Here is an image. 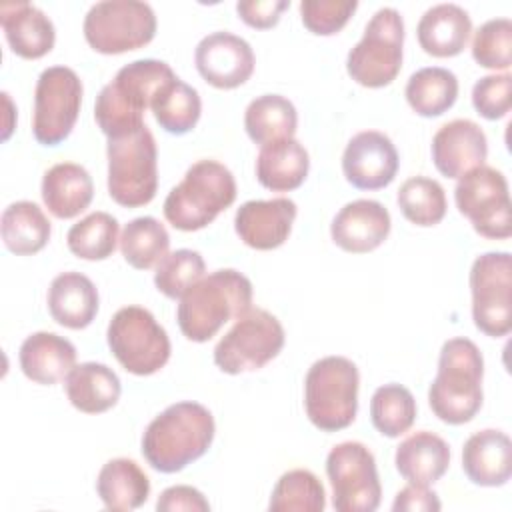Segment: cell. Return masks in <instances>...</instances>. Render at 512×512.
I'll list each match as a JSON object with an SVG mask.
<instances>
[{"instance_id":"f35d334b","label":"cell","mask_w":512,"mask_h":512,"mask_svg":"<svg viewBox=\"0 0 512 512\" xmlns=\"http://www.w3.org/2000/svg\"><path fill=\"white\" fill-rule=\"evenodd\" d=\"M396 200L404 218L416 226H434L446 214L444 188L440 182L426 176L404 180Z\"/></svg>"},{"instance_id":"6da1fadb","label":"cell","mask_w":512,"mask_h":512,"mask_svg":"<svg viewBox=\"0 0 512 512\" xmlns=\"http://www.w3.org/2000/svg\"><path fill=\"white\" fill-rule=\"evenodd\" d=\"M214 432V416L206 406L176 402L146 426L142 456L154 470L174 474L208 452Z\"/></svg>"},{"instance_id":"8992f818","label":"cell","mask_w":512,"mask_h":512,"mask_svg":"<svg viewBox=\"0 0 512 512\" xmlns=\"http://www.w3.org/2000/svg\"><path fill=\"white\" fill-rule=\"evenodd\" d=\"M360 374L344 356L316 360L304 380V408L308 420L322 432H338L350 426L358 412Z\"/></svg>"},{"instance_id":"e0dca14e","label":"cell","mask_w":512,"mask_h":512,"mask_svg":"<svg viewBox=\"0 0 512 512\" xmlns=\"http://www.w3.org/2000/svg\"><path fill=\"white\" fill-rule=\"evenodd\" d=\"M194 62L200 76L222 90L244 84L254 72V52L250 44L232 32H212L204 36L196 46Z\"/></svg>"},{"instance_id":"603a6c76","label":"cell","mask_w":512,"mask_h":512,"mask_svg":"<svg viewBox=\"0 0 512 512\" xmlns=\"http://www.w3.org/2000/svg\"><path fill=\"white\" fill-rule=\"evenodd\" d=\"M472 22L468 12L458 4H436L428 8L418 26L416 36L420 48L436 58H450L460 54L470 38Z\"/></svg>"},{"instance_id":"ac0fdd59","label":"cell","mask_w":512,"mask_h":512,"mask_svg":"<svg viewBox=\"0 0 512 512\" xmlns=\"http://www.w3.org/2000/svg\"><path fill=\"white\" fill-rule=\"evenodd\" d=\"M486 156V134L468 118L446 122L432 138V162L446 178H460L466 172L484 166Z\"/></svg>"},{"instance_id":"8fae6325","label":"cell","mask_w":512,"mask_h":512,"mask_svg":"<svg viewBox=\"0 0 512 512\" xmlns=\"http://www.w3.org/2000/svg\"><path fill=\"white\" fill-rule=\"evenodd\" d=\"M284 328L280 320L264 308H250L220 338L214 348V364L226 374L260 370L280 354Z\"/></svg>"},{"instance_id":"cb8c5ba5","label":"cell","mask_w":512,"mask_h":512,"mask_svg":"<svg viewBox=\"0 0 512 512\" xmlns=\"http://www.w3.org/2000/svg\"><path fill=\"white\" fill-rule=\"evenodd\" d=\"M394 464L408 484L430 486L448 470L450 446L438 434L420 430L400 442Z\"/></svg>"},{"instance_id":"74e56055","label":"cell","mask_w":512,"mask_h":512,"mask_svg":"<svg viewBox=\"0 0 512 512\" xmlns=\"http://www.w3.org/2000/svg\"><path fill=\"white\" fill-rule=\"evenodd\" d=\"M66 244L82 260H106L118 244V220L108 212H92L68 230Z\"/></svg>"},{"instance_id":"8d00e7d4","label":"cell","mask_w":512,"mask_h":512,"mask_svg":"<svg viewBox=\"0 0 512 512\" xmlns=\"http://www.w3.org/2000/svg\"><path fill=\"white\" fill-rule=\"evenodd\" d=\"M268 508L274 512H322L326 508V492L314 472L304 468L288 470L272 488Z\"/></svg>"},{"instance_id":"2e32d148","label":"cell","mask_w":512,"mask_h":512,"mask_svg":"<svg viewBox=\"0 0 512 512\" xmlns=\"http://www.w3.org/2000/svg\"><path fill=\"white\" fill-rule=\"evenodd\" d=\"M398 150L378 130H364L350 138L342 154V172L358 190H380L398 172Z\"/></svg>"},{"instance_id":"bcb514c9","label":"cell","mask_w":512,"mask_h":512,"mask_svg":"<svg viewBox=\"0 0 512 512\" xmlns=\"http://www.w3.org/2000/svg\"><path fill=\"white\" fill-rule=\"evenodd\" d=\"M442 504L438 500V494L428 490V486H416V484H408L406 488H402L392 504L394 512H432V510H440Z\"/></svg>"},{"instance_id":"7402d4cb","label":"cell","mask_w":512,"mask_h":512,"mask_svg":"<svg viewBox=\"0 0 512 512\" xmlns=\"http://www.w3.org/2000/svg\"><path fill=\"white\" fill-rule=\"evenodd\" d=\"M462 468L478 486H502L512 474V442L494 428L472 434L462 448Z\"/></svg>"},{"instance_id":"e575fe53","label":"cell","mask_w":512,"mask_h":512,"mask_svg":"<svg viewBox=\"0 0 512 512\" xmlns=\"http://www.w3.org/2000/svg\"><path fill=\"white\" fill-rule=\"evenodd\" d=\"M170 246V236L156 218L140 216L130 220L120 236L124 260L136 270H148L158 264Z\"/></svg>"},{"instance_id":"d6a6232c","label":"cell","mask_w":512,"mask_h":512,"mask_svg":"<svg viewBox=\"0 0 512 512\" xmlns=\"http://www.w3.org/2000/svg\"><path fill=\"white\" fill-rule=\"evenodd\" d=\"M404 94L416 114L434 118L454 106L458 98V78L448 68H420L408 78Z\"/></svg>"},{"instance_id":"d6986e66","label":"cell","mask_w":512,"mask_h":512,"mask_svg":"<svg viewBox=\"0 0 512 512\" xmlns=\"http://www.w3.org/2000/svg\"><path fill=\"white\" fill-rule=\"evenodd\" d=\"M296 212L290 198L248 200L236 210L234 228L246 246L274 250L288 240Z\"/></svg>"},{"instance_id":"ba28073f","label":"cell","mask_w":512,"mask_h":512,"mask_svg":"<svg viewBox=\"0 0 512 512\" xmlns=\"http://www.w3.org/2000/svg\"><path fill=\"white\" fill-rule=\"evenodd\" d=\"M404 20L396 8L384 6L374 12L362 40L348 52L346 70L352 80L366 88L388 86L402 68Z\"/></svg>"},{"instance_id":"7bdbcfd3","label":"cell","mask_w":512,"mask_h":512,"mask_svg":"<svg viewBox=\"0 0 512 512\" xmlns=\"http://www.w3.org/2000/svg\"><path fill=\"white\" fill-rule=\"evenodd\" d=\"M472 104L486 120L504 118L512 106V76L508 72L482 76L472 88Z\"/></svg>"},{"instance_id":"7c38bea8","label":"cell","mask_w":512,"mask_h":512,"mask_svg":"<svg viewBox=\"0 0 512 512\" xmlns=\"http://www.w3.org/2000/svg\"><path fill=\"white\" fill-rule=\"evenodd\" d=\"M326 474L332 486V506L338 512H374L380 506L382 486L374 454L362 442H340L326 456Z\"/></svg>"},{"instance_id":"d590c367","label":"cell","mask_w":512,"mask_h":512,"mask_svg":"<svg viewBox=\"0 0 512 512\" xmlns=\"http://www.w3.org/2000/svg\"><path fill=\"white\" fill-rule=\"evenodd\" d=\"M370 418L374 428L388 438L408 432L416 420V400L402 384H384L376 388L370 400Z\"/></svg>"},{"instance_id":"4fadbf2b","label":"cell","mask_w":512,"mask_h":512,"mask_svg":"<svg viewBox=\"0 0 512 512\" xmlns=\"http://www.w3.org/2000/svg\"><path fill=\"white\" fill-rule=\"evenodd\" d=\"M454 200L480 236L504 240L512 234L508 182L500 170L478 166L466 172L458 178Z\"/></svg>"},{"instance_id":"f546056e","label":"cell","mask_w":512,"mask_h":512,"mask_svg":"<svg viewBox=\"0 0 512 512\" xmlns=\"http://www.w3.org/2000/svg\"><path fill=\"white\" fill-rule=\"evenodd\" d=\"M96 492L108 510H136L150 496V480L134 460L112 458L98 472Z\"/></svg>"},{"instance_id":"30bf717a","label":"cell","mask_w":512,"mask_h":512,"mask_svg":"<svg viewBox=\"0 0 512 512\" xmlns=\"http://www.w3.org/2000/svg\"><path fill=\"white\" fill-rule=\"evenodd\" d=\"M84 38L100 54H122L146 46L156 34V14L140 0H104L84 16Z\"/></svg>"},{"instance_id":"ffe728a7","label":"cell","mask_w":512,"mask_h":512,"mask_svg":"<svg viewBox=\"0 0 512 512\" xmlns=\"http://www.w3.org/2000/svg\"><path fill=\"white\" fill-rule=\"evenodd\" d=\"M336 246L352 254L378 248L390 234V212L376 200H354L344 204L330 224Z\"/></svg>"},{"instance_id":"ab89813d","label":"cell","mask_w":512,"mask_h":512,"mask_svg":"<svg viewBox=\"0 0 512 512\" xmlns=\"http://www.w3.org/2000/svg\"><path fill=\"white\" fill-rule=\"evenodd\" d=\"M204 270H206V264L200 252L190 248H180L166 254L156 264L154 284L164 296L176 300V298H182L184 292L204 276Z\"/></svg>"},{"instance_id":"484cf974","label":"cell","mask_w":512,"mask_h":512,"mask_svg":"<svg viewBox=\"0 0 512 512\" xmlns=\"http://www.w3.org/2000/svg\"><path fill=\"white\" fill-rule=\"evenodd\" d=\"M48 310L60 326L82 330L92 324L98 312V290L88 276L62 272L50 282Z\"/></svg>"},{"instance_id":"5bb4252c","label":"cell","mask_w":512,"mask_h":512,"mask_svg":"<svg viewBox=\"0 0 512 512\" xmlns=\"http://www.w3.org/2000/svg\"><path fill=\"white\" fill-rule=\"evenodd\" d=\"M82 106V82L68 66L42 70L34 90L32 134L44 146L66 140L78 120Z\"/></svg>"},{"instance_id":"f6af8a7d","label":"cell","mask_w":512,"mask_h":512,"mask_svg":"<svg viewBox=\"0 0 512 512\" xmlns=\"http://www.w3.org/2000/svg\"><path fill=\"white\" fill-rule=\"evenodd\" d=\"M156 510L158 512H180V510L208 512L210 504L200 490L180 484V486H170L160 494L156 502Z\"/></svg>"},{"instance_id":"83f0119b","label":"cell","mask_w":512,"mask_h":512,"mask_svg":"<svg viewBox=\"0 0 512 512\" xmlns=\"http://www.w3.org/2000/svg\"><path fill=\"white\" fill-rule=\"evenodd\" d=\"M70 404L84 414H100L116 406L122 386L118 374L100 362L74 366L64 382Z\"/></svg>"},{"instance_id":"3957f363","label":"cell","mask_w":512,"mask_h":512,"mask_svg":"<svg viewBox=\"0 0 512 512\" xmlns=\"http://www.w3.org/2000/svg\"><path fill=\"white\" fill-rule=\"evenodd\" d=\"M252 304V282L234 268L202 276L180 298L176 320L192 342L210 340L226 322L240 318Z\"/></svg>"},{"instance_id":"1f68e13d","label":"cell","mask_w":512,"mask_h":512,"mask_svg":"<svg viewBox=\"0 0 512 512\" xmlns=\"http://www.w3.org/2000/svg\"><path fill=\"white\" fill-rule=\"evenodd\" d=\"M298 126L294 104L280 94H262L254 98L244 112V128L252 142L264 146L276 140L292 138Z\"/></svg>"},{"instance_id":"ee69618b","label":"cell","mask_w":512,"mask_h":512,"mask_svg":"<svg viewBox=\"0 0 512 512\" xmlns=\"http://www.w3.org/2000/svg\"><path fill=\"white\" fill-rule=\"evenodd\" d=\"M288 6V0H240L236 4V12L248 26L266 30L278 24L280 14Z\"/></svg>"},{"instance_id":"7a4b0ae2","label":"cell","mask_w":512,"mask_h":512,"mask_svg":"<svg viewBox=\"0 0 512 512\" xmlns=\"http://www.w3.org/2000/svg\"><path fill=\"white\" fill-rule=\"evenodd\" d=\"M172 78H176L174 70L154 58H142L122 66L114 80L96 96L94 118L98 128L108 138L136 132L144 126L142 116L154 94Z\"/></svg>"},{"instance_id":"277c9868","label":"cell","mask_w":512,"mask_h":512,"mask_svg":"<svg viewBox=\"0 0 512 512\" xmlns=\"http://www.w3.org/2000/svg\"><path fill=\"white\" fill-rule=\"evenodd\" d=\"M482 376L484 360L478 346L468 338L446 340L428 390L432 412L446 424L470 422L482 406Z\"/></svg>"},{"instance_id":"f1b7e54d","label":"cell","mask_w":512,"mask_h":512,"mask_svg":"<svg viewBox=\"0 0 512 512\" xmlns=\"http://www.w3.org/2000/svg\"><path fill=\"white\" fill-rule=\"evenodd\" d=\"M308 168V152L294 138L264 144L256 158V178L272 192H290L298 188L306 180Z\"/></svg>"},{"instance_id":"d4e9b609","label":"cell","mask_w":512,"mask_h":512,"mask_svg":"<svg viewBox=\"0 0 512 512\" xmlns=\"http://www.w3.org/2000/svg\"><path fill=\"white\" fill-rule=\"evenodd\" d=\"M18 360L26 378L48 386L64 380L74 368L76 348L54 332H34L22 342Z\"/></svg>"},{"instance_id":"52a82bcc","label":"cell","mask_w":512,"mask_h":512,"mask_svg":"<svg viewBox=\"0 0 512 512\" xmlns=\"http://www.w3.org/2000/svg\"><path fill=\"white\" fill-rule=\"evenodd\" d=\"M108 194L126 208H138L156 196L158 150L144 124L126 136L108 138Z\"/></svg>"},{"instance_id":"9c48e42d","label":"cell","mask_w":512,"mask_h":512,"mask_svg":"<svg viewBox=\"0 0 512 512\" xmlns=\"http://www.w3.org/2000/svg\"><path fill=\"white\" fill-rule=\"evenodd\" d=\"M106 340L122 368L136 376L158 372L170 358L166 330L142 306L120 308L108 324Z\"/></svg>"},{"instance_id":"4dcf8cb0","label":"cell","mask_w":512,"mask_h":512,"mask_svg":"<svg viewBox=\"0 0 512 512\" xmlns=\"http://www.w3.org/2000/svg\"><path fill=\"white\" fill-rule=\"evenodd\" d=\"M50 232V220L42 208L30 200L12 202L2 212L0 234L4 246L18 256L40 252L48 244Z\"/></svg>"},{"instance_id":"9a60e30c","label":"cell","mask_w":512,"mask_h":512,"mask_svg":"<svg viewBox=\"0 0 512 512\" xmlns=\"http://www.w3.org/2000/svg\"><path fill=\"white\" fill-rule=\"evenodd\" d=\"M470 292L476 328L492 338L506 336L512 328V256L480 254L470 268Z\"/></svg>"},{"instance_id":"5b68a950","label":"cell","mask_w":512,"mask_h":512,"mask_svg":"<svg viewBox=\"0 0 512 512\" xmlns=\"http://www.w3.org/2000/svg\"><path fill=\"white\" fill-rule=\"evenodd\" d=\"M236 200V180L232 172L216 160L194 162L180 184L164 200V218L182 232H194L232 206Z\"/></svg>"},{"instance_id":"60d3db41","label":"cell","mask_w":512,"mask_h":512,"mask_svg":"<svg viewBox=\"0 0 512 512\" xmlns=\"http://www.w3.org/2000/svg\"><path fill=\"white\" fill-rule=\"evenodd\" d=\"M472 58L490 70H508L512 64V22L510 18L486 20L472 40Z\"/></svg>"},{"instance_id":"b9f144b4","label":"cell","mask_w":512,"mask_h":512,"mask_svg":"<svg viewBox=\"0 0 512 512\" xmlns=\"http://www.w3.org/2000/svg\"><path fill=\"white\" fill-rule=\"evenodd\" d=\"M356 8V0H302L300 16L312 34L332 36L346 26Z\"/></svg>"},{"instance_id":"836d02e7","label":"cell","mask_w":512,"mask_h":512,"mask_svg":"<svg viewBox=\"0 0 512 512\" xmlns=\"http://www.w3.org/2000/svg\"><path fill=\"white\" fill-rule=\"evenodd\" d=\"M150 108L160 128L180 136L196 126L202 112V102L196 88L176 76L154 94Z\"/></svg>"},{"instance_id":"44dd1931","label":"cell","mask_w":512,"mask_h":512,"mask_svg":"<svg viewBox=\"0 0 512 512\" xmlns=\"http://www.w3.org/2000/svg\"><path fill=\"white\" fill-rule=\"evenodd\" d=\"M0 24L10 50L26 60H36L54 48L56 30L52 20L30 2L0 6Z\"/></svg>"},{"instance_id":"4316f807","label":"cell","mask_w":512,"mask_h":512,"mask_svg":"<svg viewBox=\"0 0 512 512\" xmlns=\"http://www.w3.org/2000/svg\"><path fill=\"white\" fill-rule=\"evenodd\" d=\"M94 196V182L88 170L74 162L54 164L42 178V200L60 220L78 216Z\"/></svg>"}]
</instances>
